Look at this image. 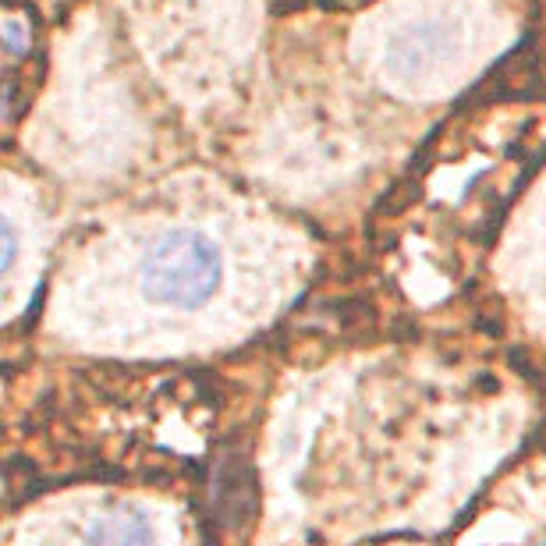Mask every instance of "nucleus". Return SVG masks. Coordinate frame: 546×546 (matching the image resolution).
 I'll use <instances>...</instances> for the list:
<instances>
[{
	"label": "nucleus",
	"mask_w": 546,
	"mask_h": 546,
	"mask_svg": "<svg viewBox=\"0 0 546 546\" xmlns=\"http://www.w3.org/2000/svg\"><path fill=\"white\" fill-rule=\"evenodd\" d=\"M447 54H451V29L440 22H415L398 32L390 47V64L405 78H419L440 68Z\"/></svg>",
	"instance_id": "f03ea898"
},
{
	"label": "nucleus",
	"mask_w": 546,
	"mask_h": 546,
	"mask_svg": "<svg viewBox=\"0 0 546 546\" xmlns=\"http://www.w3.org/2000/svg\"><path fill=\"white\" fill-rule=\"evenodd\" d=\"M220 284V252L195 231H171L142 266V291L174 309H199Z\"/></svg>",
	"instance_id": "f257e3e1"
}]
</instances>
